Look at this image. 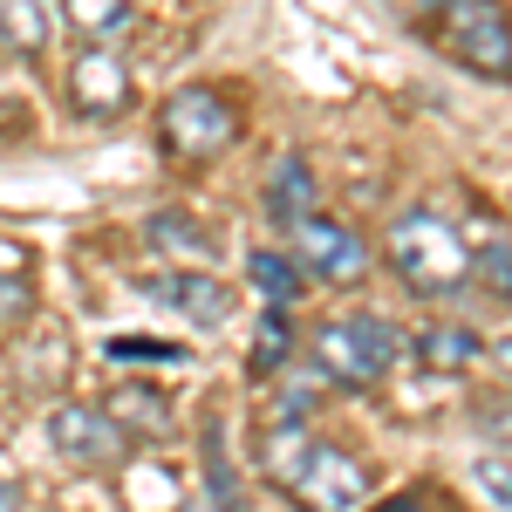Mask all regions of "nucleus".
Instances as JSON below:
<instances>
[{
	"label": "nucleus",
	"instance_id": "1",
	"mask_svg": "<svg viewBox=\"0 0 512 512\" xmlns=\"http://www.w3.org/2000/svg\"><path fill=\"white\" fill-rule=\"evenodd\" d=\"M383 253H390L396 280L410 287V294H424V301H444V294H458L465 280H472V253H465V239L451 233V219H437L431 205H417V212H403L383 239Z\"/></svg>",
	"mask_w": 512,
	"mask_h": 512
},
{
	"label": "nucleus",
	"instance_id": "2",
	"mask_svg": "<svg viewBox=\"0 0 512 512\" xmlns=\"http://www.w3.org/2000/svg\"><path fill=\"white\" fill-rule=\"evenodd\" d=\"M396 355H403V335L383 315H335L315 335V369L342 390H376L396 369Z\"/></svg>",
	"mask_w": 512,
	"mask_h": 512
},
{
	"label": "nucleus",
	"instance_id": "3",
	"mask_svg": "<svg viewBox=\"0 0 512 512\" xmlns=\"http://www.w3.org/2000/svg\"><path fill=\"white\" fill-rule=\"evenodd\" d=\"M158 137H164V151H171V158L212 164L239 137V117H233V103H226V96H212V89H198V82H192V89H178V96L164 103Z\"/></svg>",
	"mask_w": 512,
	"mask_h": 512
},
{
	"label": "nucleus",
	"instance_id": "4",
	"mask_svg": "<svg viewBox=\"0 0 512 512\" xmlns=\"http://www.w3.org/2000/svg\"><path fill=\"white\" fill-rule=\"evenodd\" d=\"M280 492H287L301 512H355L362 499H369V472L355 465L342 444H321V437H308L301 465L287 472V485H280Z\"/></svg>",
	"mask_w": 512,
	"mask_h": 512
},
{
	"label": "nucleus",
	"instance_id": "5",
	"mask_svg": "<svg viewBox=\"0 0 512 512\" xmlns=\"http://www.w3.org/2000/svg\"><path fill=\"white\" fill-rule=\"evenodd\" d=\"M444 35H451V55L485 82L512 76V35H506V7L499 0H451L444 14Z\"/></svg>",
	"mask_w": 512,
	"mask_h": 512
},
{
	"label": "nucleus",
	"instance_id": "6",
	"mask_svg": "<svg viewBox=\"0 0 512 512\" xmlns=\"http://www.w3.org/2000/svg\"><path fill=\"white\" fill-rule=\"evenodd\" d=\"M48 451L69 458V465H82V472H96V465H117L130 444H123V431L96 403H55V410H48Z\"/></svg>",
	"mask_w": 512,
	"mask_h": 512
},
{
	"label": "nucleus",
	"instance_id": "7",
	"mask_svg": "<svg viewBox=\"0 0 512 512\" xmlns=\"http://www.w3.org/2000/svg\"><path fill=\"white\" fill-rule=\"evenodd\" d=\"M287 233H294V253H301V267H308V274L335 280V287H355V280L369 274V246H362L342 219L308 212V219H294Z\"/></svg>",
	"mask_w": 512,
	"mask_h": 512
},
{
	"label": "nucleus",
	"instance_id": "8",
	"mask_svg": "<svg viewBox=\"0 0 512 512\" xmlns=\"http://www.w3.org/2000/svg\"><path fill=\"white\" fill-rule=\"evenodd\" d=\"M69 103H76V117H89V123H117L123 110L137 103L130 69H123L110 48H82L76 62H69Z\"/></svg>",
	"mask_w": 512,
	"mask_h": 512
},
{
	"label": "nucleus",
	"instance_id": "9",
	"mask_svg": "<svg viewBox=\"0 0 512 512\" xmlns=\"http://www.w3.org/2000/svg\"><path fill=\"white\" fill-rule=\"evenodd\" d=\"M151 294H158L164 308H178L192 328H219V321H233V308H239V294L212 274V267H178V274L151 280Z\"/></svg>",
	"mask_w": 512,
	"mask_h": 512
},
{
	"label": "nucleus",
	"instance_id": "10",
	"mask_svg": "<svg viewBox=\"0 0 512 512\" xmlns=\"http://www.w3.org/2000/svg\"><path fill=\"white\" fill-rule=\"evenodd\" d=\"M103 417L123 431V444H144V437H164V431H171V403H164L151 383H123V390L103 403Z\"/></svg>",
	"mask_w": 512,
	"mask_h": 512
},
{
	"label": "nucleus",
	"instance_id": "11",
	"mask_svg": "<svg viewBox=\"0 0 512 512\" xmlns=\"http://www.w3.org/2000/svg\"><path fill=\"white\" fill-rule=\"evenodd\" d=\"M48 41H55L48 0H0V55L35 62V55H48Z\"/></svg>",
	"mask_w": 512,
	"mask_h": 512
},
{
	"label": "nucleus",
	"instance_id": "12",
	"mask_svg": "<svg viewBox=\"0 0 512 512\" xmlns=\"http://www.w3.org/2000/svg\"><path fill=\"white\" fill-rule=\"evenodd\" d=\"M267 212H274V226H294V219H308L315 212V171L301 151H287L274 171V185H267Z\"/></svg>",
	"mask_w": 512,
	"mask_h": 512
},
{
	"label": "nucleus",
	"instance_id": "13",
	"mask_svg": "<svg viewBox=\"0 0 512 512\" xmlns=\"http://www.w3.org/2000/svg\"><path fill=\"white\" fill-rule=\"evenodd\" d=\"M246 280H253L274 308H294V301H301V287H308L301 267H294L287 253H267V246H260V253H246Z\"/></svg>",
	"mask_w": 512,
	"mask_h": 512
},
{
	"label": "nucleus",
	"instance_id": "14",
	"mask_svg": "<svg viewBox=\"0 0 512 512\" xmlns=\"http://www.w3.org/2000/svg\"><path fill=\"white\" fill-rule=\"evenodd\" d=\"M62 21L89 35V48H103V41H117L130 28V0H62Z\"/></svg>",
	"mask_w": 512,
	"mask_h": 512
},
{
	"label": "nucleus",
	"instance_id": "15",
	"mask_svg": "<svg viewBox=\"0 0 512 512\" xmlns=\"http://www.w3.org/2000/svg\"><path fill=\"white\" fill-rule=\"evenodd\" d=\"M417 355H424L431 369H472L478 355H485V342H478L472 328H424V335H417Z\"/></svg>",
	"mask_w": 512,
	"mask_h": 512
},
{
	"label": "nucleus",
	"instance_id": "16",
	"mask_svg": "<svg viewBox=\"0 0 512 512\" xmlns=\"http://www.w3.org/2000/svg\"><path fill=\"white\" fill-rule=\"evenodd\" d=\"M151 239L171 246V253H185V260H212V253H219V239H205V226L185 219V212H158V219H151Z\"/></svg>",
	"mask_w": 512,
	"mask_h": 512
},
{
	"label": "nucleus",
	"instance_id": "17",
	"mask_svg": "<svg viewBox=\"0 0 512 512\" xmlns=\"http://www.w3.org/2000/svg\"><path fill=\"white\" fill-rule=\"evenodd\" d=\"M253 376H280L287 369V308H274V315L260 321V335H253V362H246Z\"/></svg>",
	"mask_w": 512,
	"mask_h": 512
},
{
	"label": "nucleus",
	"instance_id": "18",
	"mask_svg": "<svg viewBox=\"0 0 512 512\" xmlns=\"http://www.w3.org/2000/svg\"><path fill=\"white\" fill-rule=\"evenodd\" d=\"M103 355H117V362H185L178 342H151V335H110Z\"/></svg>",
	"mask_w": 512,
	"mask_h": 512
},
{
	"label": "nucleus",
	"instance_id": "19",
	"mask_svg": "<svg viewBox=\"0 0 512 512\" xmlns=\"http://www.w3.org/2000/svg\"><path fill=\"white\" fill-rule=\"evenodd\" d=\"M472 478L485 485V499H492V512H506L512 506V478H506V451H485L472 465Z\"/></svg>",
	"mask_w": 512,
	"mask_h": 512
},
{
	"label": "nucleus",
	"instance_id": "20",
	"mask_svg": "<svg viewBox=\"0 0 512 512\" xmlns=\"http://www.w3.org/2000/svg\"><path fill=\"white\" fill-rule=\"evenodd\" d=\"M35 315V274H0V321Z\"/></svg>",
	"mask_w": 512,
	"mask_h": 512
},
{
	"label": "nucleus",
	"instance_id": "21",
	"mask_svg": "<svg viewBox=\"0 0 512 512\" xmlns=\"http://www.w3.org/2000/svg\"><path fill=\"white\" fill-rule=\"evenodd\" d=\"M478 274H485V287H492V294H499V301H506L512 294V246L499 233L485 239V260H478Z\"/></svg>",
	"mask_w": 512,
	"mask_h": 512
},
{
	"label": "nucleus",
	"instance_id": "22",
	"mask_svg": "<svg viewBox=\"0 0 512 512\" xmlns=\"http://www.w3.org/2000/svg\"><path fill=\"white\" fill-rule=\"evenodd\" d=\"M0 274H35V253L21 239H0Z\"/></svg>",
	"mask_w": 512,
	"mask_h": 512
},
{
	"label": "nucleus",
	"instance_id": "23",
	"mask_svg": "<svg viewBox=\"0 0 512 512\" xmlns=\"http://www.w3.org/2000/svg\"><path fill=\"white\" fill-rule=\"evenodd\" d=\"M0 512H21V485H14L7 472H0Z\"/></svg>",
	"mask_w": 512,
	"mask_h": 512
},
{
	"label": "nucleus",
	"instance_id": "24",
	"mask_svg": "<svg viewBox=\"0 0 512 512\" xmlns=\"http://www.w3.org/2000/svg\"><path fill=\"white\" fill-rule=\"evenodd\" d=\"M376 512H424L417 499H390V506H376Z\"/></svg>",
	"mask_w": 512,
	"mask_h": 512
},
{
	"label": "nucleus",
	"instance_id": "25",
	"mask_svg": "<svg viewBox=\"0 0 512 512\" xmlns=\"http://www.w3.org/2000/svg\"><path fill=\"white\" fill-rule=\"evenodd\" d=\"M444 7H451V0H424V21H437V14H444Z\"/></svg>",
	"mask_w": 512,
	"mask_h": 512
}]
</instances>
